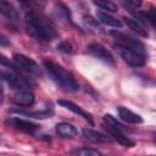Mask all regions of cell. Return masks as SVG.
Masks as SVG:
<instances>
[{
	"instance_id": "ba28073f",
	"label": "cell",
	"mask_w": 156,
	"mask_h": 156,
	"mask_svg": "<svg viewBox=\"0 0 156 156\" xmlns=\"http://www.w3.org/2000/svg\"><path fill=\"white\" fill-rule=\"evenodd\" d=\"M34 94L29 90V88L26 89H18L15 90V94L12 96V102L21 107H28L34 104Z\"/></svg>"
},
{
	"instance_id": "5bb4252c",
	"label": "cell",
	"mask_w": 156,
	"mask_h": 156,
	"mask_svg": "<svg viewBox=\"0 0 156 156\" xmlns=\"http://www.w3.org/2000/svg\"><path fill=\"white\" fill-rule=\"evenodd\" d=\"M82 133H83V136L85 139H88V140H90L93 143H99L100 144V143H107V141H110V138L107 135H105V134H102V133H100L98 130L90 129V128H84L82 130Z\"/></svg>"
},
{
	"instance_id": "7a4b0ae2",
	"label": "cell",
	"mask_w": 156,
	"mask_h": 156,
	"mask_svg": "<svg viewBox=\"0 0 156 156\" xmlns=\"http://www.w3.org/2000/svg\"><path fill=\"white\" fill-rule=\"evenodd\" d=\"M43 65H44V68L48 72L49 77L58 87H61L66 91H72V93L79 90V85H78L77 80L74 79V77L72 76V73H69L62 66H60L58 63L50 61V60H45L43 62Z\"/></svg>"
},
{
	"instance_id": "ac0fdd59",
	"label": "cell",
	"mask_w": 156,
	"mask_h": 156,
	"mask_svg": "<svg viewBox=\"0 0 156 156\" xmlns=\"http://www.w3.org/2000/svg\"><path fill=\"white\" fill-rule=\"evenodd\" d=\"M93 2L106 12H116L118 10V6L110 0H93Z\"/></svg>"
},
{
	"instance_id": "603a6c76",
	"label": "cell",
	"mask_w": 156,
	"mask_h": 156,
	"mask_svg": "<svg viewBox=\"0 0 156 156\" xmlns=\"http://www.w3.org/2000/svg\"><path fill=\"white\" fill-rule=\"evenodd\" d=\"M29 1H30V2H32V4H34V2H39V1H40V0H29Z\"/></svg>"
},
{
	"instance_id": "9c48e42d",
	"label": "cell",
	"mask_w": 156,
	"mask_h": 156,
	"mask_svg": "<svg viewBox=\"0 0 156 156\" xmlns=\"http://www.w3.org/2000/svg\"><path fill=\"white\" fill-rule=\"evenodd\" d=\"M105 129L107 130V133L110 134V136H111L112 139H115L117 143H119L121 145H123V146H126V147H132V146H134V141L130 140V139L124 134V130L113 128V127L107 126V124H105Z\"/></svg>"
},
{
	"instance_id": "3957f363",
	"label": "cell",
	"mask_w": 156,
	"mask_h": 156,
	"mask_svg": "<svg viewBox=\"0 0 156 156\" xmlns=\"http://www.w3.org/2000/svg\"><path fill=\"white\" fill-rule=\"evenodd\" d=\"M110 34L115 38V45L117 46H124V48H129V49H133V50H136L144 55H146V51H145V46L143 43H140L139 40L124 34V33H121V32H116V30H112L110 32Z\"/></svg>"
},
{
	"instance_id": "277c9868",
	"label": "cell",
	"mask_w": 156,
	"mask_h": 156,
	"mask_svg": "<svg viewBox=\"0 0 156 156\" xmlns=\"http://www.w3.org/2000/svg\"><path fill=\"white\" fill-rule=\"evenodd\" d=\"M117 46V45H116ZM118 51H119V55L122 56V58L130 66L133 67H143L146 62V55L136 51V50H133V49H129V48H124V46H117Z\"/></svg>"
},
{
	"instance_id": "8992f818",
	"label": "cell",
	"mask_w": 156,
	"mask_h": 156,
	"mask_svg": "<svg viewBox=\"0 0 156 156\" xmlns=\"http://www.w3.org/2000/svg\"><path fill=\"white\" fill-rule=\"evenodd\" d=\"M88 52L91 56H94L95 58H98V60H100V61H102L107 65H111V66L115 65V58H113L112 54L106 48H104L102 45H100L98 43L90 44L88 46Z\"/></svg>"
},
{
	"instance_id": "ffe728a7",
	"label": "cell",
	"mask_w": 156,
	"mask_h": 156,
	"mask_svg": "<svg viewBox=\"0 0 156 156\" xmlns=\"http://www.w3.org/2000/svg\"><path fill=\"white\" fill-rule=\"evenodd\" d=\"M143 16L145 17V20H146L152 27L156 28V9H151V10H149V11L144 12Z\"/></svg>"
},
{
	"instance_id": "6da1fadb",
	"label": "cell",
	"mask_w": 156,
	"mask_h": 156,
	"mask_svg": "<svg viewBox=\"0 0 156 156\" xmlns=\"http://www.w3.org/2000/svg\"><path fill=\"white\" fill-rule=\"evenodd\" d=\"M24 23L28 33L38 40L51 41L58 35L54 23L43 13L35 11L33 7L26 10Z\"/></svg>"
},
{
	"instance_id": "2e32d148",
	"label": "cell",
	"mask_w": 156,
	"mask_h": 156,
	"mask_svg": "<svg viewBox=\"0 0 156 156\" xmlns=\"http://www.w3.org/2000/svg\"><path fill=\"white\" fill-rule=\"evenodd\" d=\"M98 20L101 22V23H104V24H106V26H110V27H122V22L119 21V20H117L116 17H113V16H111L110 13H107V12H102V11H99L98 12Z\"/></svg>"
},
{
	"instance_id": "44dd1931",
	"label": "cell",
	"mask_w": 156,
	"mask_h": 156,
	"mask_svg": "<svg viewBox=\"0 0 156 156\" xmlns=\"http://www.w3.org/2000/svg\"><path fill=\"white\" fill-rule=\"evenodd\" d=\"M57 50L63 51V52H71L72 51V46L68 43H61L60 45H57Z\"/></svg>"
},
{
	"instance_id": "9a60e30c",
	"label": "cell",
	"mask_w": 156,
	"mask_h": 156,
	"mask_svg": "<svg viewBox=\"0 0 156 156\" xmlns=\"http://www.w3.org/2000/svg\"><path fill=\"white\" fill-rule=\"evenodd\" d=\"M56 133L61 138H73L77 135V129L71 123H58L56 124Z\"/></svg>"
},
{
	"instance_id": "d6986e66",
	"label": "cell",
	"mask_w": 156,
	"mask_h": 156,
	"mask_svg": "<svg viewBox=\"0 0 156 156\" xmlns=\"http://www.w3.org/2000/svg\"><path fill=\"white\" fill-rule=\"evenodd\" d=\"M72 155H79V156H100L101 152L96 149H91V147H79L76 149L71 152Z\"/></svg>"
},
{
	"instance_id": "7c38bea8",
	"label": "cell",
	"mask_w": 156,
	"mask_h": 156,
	"mask_svg": "<svg viewBox=\"0 0 156 156\" xmlns=\"http://www.w3.org/2000/svg\"><path fill=\"white\" fill-rule=\"evenodd\" d=\"M0 11L4 18H6L7 21H10V23H16L18 21V12L17 10L13 7L12 4H10L6 0H1L0 1Z\"/></svg>"
},
{
	"instance_id": "e0dca14e",
	"label": "cell",
	"mask_w": 156,
	"mask_h": 156,
	"mask_svg": "<svg viewBox=\"0 0 156 156\" xmlns=\"http://www.w3.org/2000/svg\"><path fill=\"white\" fill-rule=\"evenodd\" d=\"M126 20V23L128 24V27L135 32L136 34H139L140 37H147V32L145 29V27L138 21V20H133V18H124Z\"/></svg>"
},
{
	"instance_id": "5b68a950",
	"label": "cell",
	"mask_w": 156,
	"mask_h": 156,
	"mask_svg": "<svg viewBox=\"0 0 156 156\" xmlns=\"http://www.w3.org/2000/svg\"><path fill=\"white\" fill-rule=\"evenodd\" d=\"M13 62L16 63V66L18 68H21L22 71H24L28 74H32V76H40L41 74L38 63L26 55L15 54L13 55Z\"/></svg>"
},
{
	"instance_id": "7402d4cb",
	"label": "cell",
	"mask_w": 156,
	"mask_h": 156,
	"mask_svg": "<svg viewBox=\"0 0 156 156\" xmlns=\"http://www.w3.org/2000/svg\"><path fill=\"white\" fill-rule=\"evenodd\" d=\"M128 5H130V6H133V7H140L141 6V0H124Z\"/></svg>"
},
{
	"instance_id": "30bf717a",
	"label": "cell",
	"mask_w": 156,
	"mask_h": 156,
	"mask_svg": "<svg viewBox=\"0 0 156 156\" xmlns=\"http://www.w3.org/2000/svg\"><path fill=\"white\" fill-rule=\"evenodd\" d=\"M57 104H58V105H61L62 107H65V108L69 110L71 112H73V113L78 115L79 117L84 118V119H85L87 122H89L90 124H93V123H94V122H93V117H91V115H90V113H88L87 111H84L82 107H79V106H78V105H76L74 102L68 101V100H58V101H57Z\"/></svg>"
},
{
	"instance_id": "4fadbf2b",
	"label": "cell",
	"mask_w": 156,
	"mask_h": 156,
	"mask_svg": "<svg viewBox=\"0 0 156 156\" xmlns=\"http://www.w3.org/2000/svg\"><path fill=\"white\" fill-rule=\"evenodd\" d=\"M12 112L18 113L21 116H26V117H33V118H49L54 115V111L51 108H44V110H39V111H24V110H12Z\"/></svg>"
},
{
	"instance_id": "52a82bcc",
	"label": "cell",
	"mask_w": 156,
	"mask_h": 156,
	"mask_svg": "<svg viewBox=\"0 0 156 156\" xmlns=\"http://www.w3.org/2000/svg\"><path fill=\"white\" fill-rule=\"evenodd\" d=\"M6 123L12 127L13 129H17L20 132H23V133H28V134H33L34 132H37L39 129V124L37 123H33L30 121H27V119H22V118H18V117H11V118H7L6 119Z\"/></svg>"
},
{
	"instance_id": "8fae6325",
	"label": "cell",
	"mask_w": 156,
	"mask_h": 156,
	"mask_svg": "<svg viewBox=\"0 0 156 156\" xmlns=\"http://www.w3.org/2000/svg\"><path fill=\"white\" fill-rule=\"evenodd\" d=\"M117 112H118V116L122 121L127 122V123H132V124H140L143 123V117L135 112H133L132 110L127 108V107H123V106H119L117 107Z\"/></svg>"
}]
</instances>
